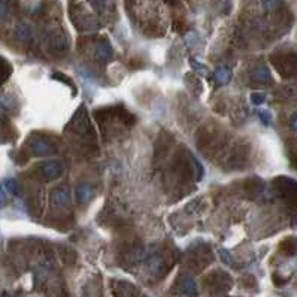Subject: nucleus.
I'll use <instances>...</instances> for the list:
<instances>
[{
	"label": "nucleus",
	"mask_w": 297,
	"mask_h": 297,
	"mask_svg": "<svg viewBox=\"0 0 297 297\" xmlns=\"http://www.w3.org/2000/svg\"><path fill=\"white\" fill-rule=\"evenodd\" d=\"M41 171H42L44 178L47 181H51V179L59 178L63 173V171H64V168H63V164L60 161H47V163L42 164Z\"/></svg>",
	"instance_id": "5"
},
{
	"label": "nucleus",
	"mask_w": 297,
	"mask_h": 297,
	"mask_svg": "<svg viewBox=\"0 0 297 297\" xmlns=\"http://www.w3.org/2000/svg\"><path fill=\"white\" fill-rule=\"evenodd\" d=\"M214 78L218 82L219 85H226L230 82L232 79V70L229 67H218L214 73Z\"/></svg>",
	"instance_id": "10"
},
{
	"label": "nucleus",
	"mask_w": 297,
	"mask_h": 297,
	"mask_svg": "<svg viewBox=\"0 0 297 297\" xmlns=\"http://www.w3.org/2000/svg\"><path fill=\"white\" fill-rule=\"evenodd\" d=\"M90 3L93 5V8L97 11V12H105V11H108L110 6H112V3H114V0H90Z\"/></svg>",
	"instance_id": "16"
},
{
	"label": "nucleus",
	"mask_w": 297,
	"mask_h": 297,
	"mask_svg": "<svg viewBox=\"0 0 297 297\" xmlns=\"http://www.w3.org/2000/svg\"><path fill=\"white\" fill-rule=\"evenodd\" d=\"M290 127H291L293 130H296L297 132V114L296 115H293V118L290 120Z\"/></svg>",
	"instance_id": "23"
},
{
	"label": "nucleus",
	"mask_w": 297,
	"mask_h": 297,
	"mask_svg": "<svg viewBox=\"0 0 297 297\" xmlns=\"http://www.w3.org/2000/svg\"><path fill=\"white\" fill-rule=\"evenodd\" d=\"M29 148H30L31 154H34V156H45L52 151V143L44 136H36L29 141Z\"/></svg>",
	"instance_id": "3"
},
{
	"label": "nucleus",
	"mask_w": 297,
	"mask_h": 297,
	"mask_svg": "<svg viewBox=\"0 0 297 297\" xmlns=\"http://www.w3.org/2000/svg\"><path fill=\"white\" fill-rule=\"evenodd\" d=\"M69 199H70L69 188L64 187V185L55 188V190L52 191V202H54V205L60 206V208H63V206H66V205L69 203Z\"/></svg>",
	"instance_id": "9"
},
{
	"label": "nucleus",
	"mask_w": 297,
	"mask_h": 297,
	"mask_svg": "<svg viewBox=\"0 0 297 297\" xmlns=\"http://www.w3.org/2000/svg\"><path fill=\"white\" fill-rule=\"evenodd\" d=\"M275 191L290 208L297 209V182L290 178H276L273 181Z\"/></svg>",
	"instance_id": "2"
},
{
	"label": "nucleus",
	"mask_w": 297,
	"mask_h": 297,
	"mask_svg": "<svg viewBox=\"0 0 297 297\" xmlns=\"http://www.w3.org/2000/svg\"><path fill=\"white\" fill-rule=\"evenodd\" d=\"M112 55H114V51H112V47H110V44L108 41L102 39L100 42L96 44V47H94V57L97 60H100L102 63H106L112 59Z\"/></svg>",
	"instance_id": "6"
},
{
	"label": "nucleus",
	"mask_w": 297,
	"mask_h": 297,
	"mask_svg": "<svg viewBox=\"0 0 297 297\" xmlns=\"http://www.w3.org/2000/svg\"><path fill=\"white\" fill-rule=\"evenodd\" d=\"M11 73H12V67H11L9 62L0 55V85L3 82H6V79L11 77Z\"/></svg>",
	"instance_id": "13"
},
{
	"label": "nucleus",
	"mask_w": 297,
	"mask_h": 297,
	"mask_svg": "<svg viewBox=\"0 0 297 297\" xmlns=\"http://www.w3.org/2000/svg\"><path fill=\"white\" fill-rule=\"evenodd\" d=\"M219 257H221L222 263H226L227 266H235V262H233L230 252L227 250H219Z\"/></svg>",
	"instance_id": "19"
},
{
	"label": "nucleus",
	"mask_w": 297,
	"mask_h": 297,
	"mask_svg": "<svg viewBox=\"0 0 297 297\" xmlns=\"http://www.w3.org/2000/svg\"><path fill=\"white\" fill-rule=\"evenodd\" d=\"M48 47L54 54H63L69 48V42L62 31H52L48 36Z\"/></svg>",
	"instance_id": "4"
},
{
	"label": "nucleus",
	"mask_w": 297,
	"mask_h": 297,
	"mask_svg": "<svg viewBox=\"0 0 297 297\" xmlns=\"http://www.w3.org/2000/svg\"><path fill=\"white\" fill-rule=\"evenodd\" d=\"M251 78L254 79L255 82H258L260 85H267V84L272 82L270 72H269V69H267L266 66H263V64H260V66H257V67L252 69Z\"/></svg>",
	"instance_id": "8"
},
{
	"label": "nucleus",
	"mask_w": 297,
	"mask_h": 297,
	"mask_svg": "<svg viewBox=\"0 0 297 297\" xmlns=\"http://www.w3.org/2000/svg\"><path fill=\"white\" fill-rule=\"evenodd\" d=\"M77 194H78L79 202L85 203L93 197V190H91L90 185H79L78 190H77Z\"/></svg>",
	"instance_id": "14"
},
{
	"label": "nucleus",
	"mask_w": 297,
	"mask_h": 297,
	"mask_svg": "<svg viewBox=\"0 0 297 297\" xmlns=\"http://www.w3.org/2000/svg\"><path fill=\"white\" fill-rule=\"evenodd\" d=\"M272 64L276 67L282 78H293L297 75V54L294 52H276L270 57Z\"/></svg>",
	"instance_id": "1"
},
{
	"label": "nucleus",
	"mask_w": 297,
	"mask_h": 297,
	"mask_svg": "<svg viewBox=\"0 0 297 297\" xmlns=\"http://www.w3.org/2000/svg\"><path fill=\"white\" fill-rule=\"evenodd\" d=\"M6 200H8V193L3 188V185H0V205L6 203Z\"/></svg>",
	"instance_id": "22"
},
{
	"label": "nucleus",
	"mask_w": 297,
	"mask_h": 297,
	"mask_svg": "<svg viewBox=\"0 0 297 297\" xmlns=\"http://www.w3.org/2000/svg\"><path fill=\"white\" fill-rule=\"evenodd\" d=\"M15 5L16 0H0V18L9 15Z\"/></svg>",
	"instance_id": "15"
},
{
	"label": "nucleus",
	"mask_w": 297,
	"mask_h": 297,
	"mask_svg": "<svg viewBox=\"0 0 297 297\" xmlns=\"http://www.w3.org/2000/svg\"><path fill=\"white\" fill-rule=\"evenodd\" d=\"M179 290L188 297H196L197 296V285H196V281L193 280V276L190 275H184L179 278Z\"/></svg>",
	"instance_id": "7"
},
{
	"label": "nucleus",
	"mask_w": 297,
	"mask_h": 297,
	"mask_svg": "<svg viewBox=\"0 0 297 297\" xmlns=\"http://www.w3.org/2000/svg\"><path fill=\"white\" fill-rule=\"evenodd\" d=\"M16 38L21 41V42H29L31 39V29L29 24H26V23H21V24H18V27H16L15 30Z\"/></svg>",
	"instance_id": "12"
},
{
	"label": "nucleus",
	"mask_w": 297,
	"mask_h": 297,
	"mask_svg": "<svg viewBox=\"0 0 297 297\" xmlns=\"http://www.w3.org/2000/svg\"><path fill=\"white\" fill-rule=\"evenodd\" d=\"M2 185H3V188L6 190V193H8V194H12V196H16V194H18V191H20L18 184H16V181L14 179V178H8V179H5Z\"/></svg>",
	"instance_id": "17"
},
{
	"label": "nucleus",
	"mask_w": 297,
	"mask_h": 297,
	"mask_svg": "<svg viewBox=\"0 0 297 297\" xmlns=\"http://www.w3.org/2000/svg\"><path fill=\"white\" fill-rule=\"evenodd\" d=\"M262 3H263V8L266 9L267 12L278 11L282 6V0H262Z\"/></svg>",
	"instance_id": "18"
},
{
	"label": "nucleus",
	"mask_w": 297,
	"mask_h": 297,
	"mask_svg": "<svg viewBox=\"0 0 297 297\" xmlns=\"http://www.w3.org/2000/svg\"><path fill=\"white\" fill-rule=\"evenodd\" d=\"M164 2H168V3H175V0H164Z\"/></svg>",
	"instance_id": "24"
},
{
	"label": "nucleus",
	"mask_w": 297,
	"mask_h": 297,
	"mask_svg": "<svg viewBox=\"0 0 297 297\" xmlns=\"http://www.w3.org/2000/svg\"><path fill=\"white\" fill-rule=\"evenodd\" d=\"M281 251L285 255H294L297 252V239L296 237H287L281 244Z\"/></svg>",
	"instance_id": "11"
},
{
	"label": "nucleus",
	"mask_w": 297,
	"mask_h": 297,
	"mask_svg": "<svg viewBox=\"0 0 297 297\" xmlns=\"http://www.w3.org/2000/svg\"><path fill=\"white\" fill-rule=\"evenodd\" d=\"M266 100V94L265 93H252L251 94V102L254 103V105H262L263 102Z\"/></svg>",
	"instance_id": "20"
},
{
	"label": "nucleus",
	"mask_w": 297,
	"mask_h": 297,
	"mask_svg": "<svg viewBox=\"0 0 297 297\" xmlns=\"http://www.w3.org/2000/svg\"><path fill=\"white\" fill-rule=\"evenodd\" d=\"M258 117H260V120L266 125L270 123V114H269L267 110H260V112H258Z\"/></svg>",
	"instance_id": "21"
}]
</instances>
